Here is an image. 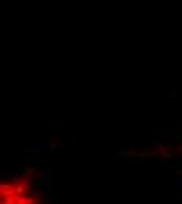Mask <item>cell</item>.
Segmentation results:
<instances>
[{"instance_id":"1","label":"cell","mask_w":182,"mask_h":204,"mask_svg":"<svg viewBox=\"0 0 182 204\" xmlns=\"http://www.w3.org/2000/svg\"><path fill=\"white\" fill-rule=\"evenodd\" d=\"M0 204H38L28 187L21 182H0Z\"/></svg>"}]
</instances>
